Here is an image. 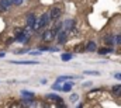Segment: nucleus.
Instances as JSON below:
<instances>
[{
	"instance_id": "7ed1b4c3",
	"label": "nucleus",
	"mask_w": 121,
	"mask_h": 108,
	"mask_svg": "<svg viewBox=\"0 0 121 108\" xmlns=\"http://www.w3.org/2000/svg\"><path fill=\"white\" fill-rule=\"evenodd\" d=\"M60 14H62V10H60L59 7H52L51 10H49V17H51V20H58L60 17Z\"/></svg>"
},
{
	"instance_id": "20e7f679",
	"label": "nucleus",
	"mask_w": 121,
	"mask_h": 108,
	"mask_svg": "<svg viewBox=\"0 0 121 108\" xmlns=\"http://www.w3.org/2000/svg\"><path fill=\"white\" fill-rule=\"evenodd\" d=\"M56 37H58V42H59L60 45H63V44H65V42L68 41V31L62 28L59 32L56 34Z\"/></svg>"
},
{
	"instance_id": "a878e982",
	"label": "nucleus",
	"mask_w": 121,
	"mask_h": 108,
	"mask_svg": "<svg viewBox=\"0 0 121 108\" xmlns=\"http://www.w3.org/2000/svg\"><path fill=\"white\" fill-rule=\"evenodd\" d=\"M24 52H27V49H20V51H17V54H24Z\"/></svg>"
},
{
	"instance_id": "f8f14e48",
	"label": "nucleus",
	"mask_w": 121,
	"mask_h": 108,
	"mask_svg": "<svg viewBox=\"0 0 121 108\" xmlns=\"http://www.w3.org/2000/svg\"><path fill=\"white\" fill-rule=\"evenodd\" d=\"M111 91H113V94H114L116 97H121V84L114 86V87L111 88Z\"/></svg>"
},
{
	"instance_id": "dca6fc26",
	"label": "nucleus",
	"mask_w": 121,
	"mask_h": 108,
	"mask_svg": "<svg viewBox=\"0 0 121 108\" xmlns=\"http://www.w3.org/2000/svg\"><path fill=\"white\" fill-rule=\"evenodd\" d=\"M70 79H72V76H59V77L56 79V81H55V83H63V81L70 80Z\"/></svg>"
},
{
	"instance_id": "2eb2a0df",
	"label": "nucleus",
	"mask_w": 121,
	"mask_h": 108,
	"mask_svg": "<svg viewBox=\"0 0 121 108\" xmlns=\"http://www.w3.org/2000/svg\"><path fill=\"white\" fill-rule=\"evenodd\" d=\"M113 45H121V34L113 35Z\"/></svg>"
},
{
	"instance_id": "bb28decb",
	"label": "nucleus",
	"mask_w": 121,
	"mask_h": 108,
	"mask_svg": "<svg viewBox=\"0 0 121 108\" xmlns=\"http://www.w3.org/2000/svg\"><path fill=\"white\" fill-rule=\"evenodd\" d=\"M4 56H6V54H4V52H0V58H4Z\"/></svg>"
},
{
	"instance_id": "aec40b11",
	"label": "nucleus",
	"mask_w": 121,
	"mask_h": 108,
	"mask_svg": "<svg viewBox=\"0 0 121 108\" xmlns=\"http://www.w3.org/2000/svg\"><path fill=\"white\" fill-rule=\"evenodd\" d=\"M69 100H70L72 103H76V101L79 100V94H76V93H73V94L70 96V98H69Z\"/></svg>"
},
{
	"instance_id": "6e6552de",
	"label": "nucleus",
	"mask_w": 121,
	"mask_h": 108,
	"mask_svg": "<svg viewBox=\"0 0 121 108\" xmlns=\"http://www.w3.org/2000/svg\"><path fill=\"white\" fill-rule=\"evenodd\" d=\"M10 63H14V65H37V60H11Z\"/></svg>"
},
{
	"instance_id": "9b49d317",
	"label": "nucleus",
	"mask_w": 121,
	"mask_h": 108,
	"mask_svg": "<svg viewBox=\"0 0 121 108\" xmlns=\"http://www.w3.org/2000/svg\"><path fill=\"white\" fill-rule=\"evenodd\" d=\"M47 98L51 100V101H54V103H59V101H62V98H60L59 96H56V94H48Z\"/></svg>"
},
{
	"instance_id": "412c9836",
	"label": "nucleus",
	"mask_w": 121,
	"mask_h": 108,
	"mask_svg": "<svg viewBox=\"0 0 121 108\" xmlns=\"http://www.w3.org/2000/svg\"><path fill=\"white\" fill-rule=\"evenodd\" d=\"M10 1H11V6H13V4H14V6H20L24 0H10Z\"/></svg>"
},
{
	"instance_id": "4468645a",
	"label": "nucleus",
	"mask_w": 121,
	"mask_h": 108,
	"mask_svg": "<svg viewBox=\"0 0 121 108\" xmlns=\"http://www.w3.org/2000/svg\"><path fill=\"white\" fill-rule=\"evenodd\" d=\"M60 59H62L63 62H69V60L73 59V55L72 54H63V55H60Z\"/></svg>"
},
{
	"instance_id": "39448f33",
	"label": "nucleus",
	"mask_w": 121,
	"mask_h": 108,
	"mask_svg": "<svg viewBox=\"0 0 121 108\" xmlns=\"http://www.w3.org/2000/svg\"><path fill=\"white\" fill-rule=\"evenodd\" d=\"M72 88H73V83H72V81H69V80L63 81V84L60 86V90H62L63 93H69Z\"/></svg>"
},
{
	"instance_id": "0eeeda50",
	"label": "nucleus",
	"mask_w": 121,
	"mask_h": 108,
	"mask_svg": "<svg viewBox=\"0 0 121 108\" xmlns=\"http://www.w3.org/2000/svg\"><path fill=\"white\" fill-rule=\"evenodd\" d=\"M35 18H37V17H35V14H34V13H28V14H27V21H26V23H27V27L32 28V24H34Z\"/></svg>"
},
{
	"instance_id": "f3484780",
	"label": "nucleus",
	"mask_w": 121,
	"mask_h": 108,
	"mask_svg": "<svg viewBox=\"0 0 121 108\" xmlns=\"http://www.w3.org/2000/svg\"><path fill=\"white\" fill-rule=\"evenodd\" d=\"M113 49L111 48H101V49H99V54L100 55H106V54H110Z\"/></svg>"
},
{
	"instance_id": "9d476101",
	"label": "nucleus",
	"mask_w": 121,
	"mask_h": 108,
	"mask_svg": "<svg viewBox=\"0 0 121 108\" xmlns=\"http://www.w3.org/2000/svg\"><path fill=\"white\" fill-rule=\"evenodd\" d=\"M86 51H89V52H94L96 49H97V45H96V42H93V41H90V42H87V45H86V48H85Z\"/></svg>"
},
{
	"instance_id": "1a4fd4ad",
	"label": "nucleus",
	"mask_w": 121,
	"mask_h": 108,
	"mask_svg": "<svg viewBox=\"0 0 121 108\" xmlns=\"http://www.w3.org/2000/svg\"><path fill=\"white\" fill-rule=\"evenodd\" d=\"M63 27H65V29L69 32L72 28L75 27V20H66V21L63 23Z\"/></svg>"
},
{
	"instance_id": "ddd939ff",
	"label": "nucleus",
	"mask_w": 121,
	"mask_h": 108,
	"mask_svg": "<svg viewBox=\"0 0 121 108\" xmlns=\"http://www.w3.org/2000/svg\"><path fill=\"white\" fill-rule=\"evenodd\" d=\"M104 42L107 44V45H113V35L111 34H107V35H104Z\"/></svg>"
},
{
	"instance_id": "a211bd4d",
	"label": "nucleus",
	"mask_w": 121,
	"mask_h": 108,
	"mask_svg": "<svg viewBox=\"0 0 121 108\" xmlns=\"http://www.w3.org/2000/svg\"><path fill=\"white\" fill-rule=\"evenodd\" d=\"M21 96H23V97H34V93L27 91V90H23V91H21Z\"/></svg>"
},
{
	"instance_id": "f257e3e1",
	"label": "nucleus",
	"mask_w": 121,
	"mask_h": 108,
	"mask_svg": "<svg viewBox=\"0 0 121 108\" xmlns=\"http://www.w3.org/2000/svg\"><path fill=\"white\" fill-rule=\"evenodd\" d=\"M56 29H47V31H44L42 34H41V37H42V39L45 41V42H51L55 37H56Z\"/></svg>"
},
{
	"instance_id": "f03ea898",
	"label": "nucleus",
	"mask_w": 121,
	"mask_h": 108,
	"mask_svg": "<svg viewBox=\"0 0 121 108\" xmlns=\"http://www.w3.org/2000/svg\"><path fill=\"white\" fill-rule=\"evenodd\" d=\"M51 23V17H49V13H44L41 17H39V31L42 28H45L47 25H49Z\"/></svg>"
},
{
	"instance_id": "6ab92c4d",
	"label": "nucleus",
	"mask_w": 121,
	"mask_h": 108,
	"mask_svg": "<svg viewBox=\"0 0 121 108\" xmlns=\"http://www.w3.org/2000/svg\"><path fill=\"white\" fill-rule=\"evenodd\" d=\"M85 75H91V76H99L100 73L97 70H85Z\"/></svg>"
},
{
	"instance_id": "5701e85b",
	"label": "nucleus",
	"mask_w": 121,
	"mask_h": 108,
	"mask_svg": "<svg viewBox=\"0 0 121 108\" xmlns=\"http://www.w3.org/2000/svg\"><path fill=\"white\" fill-rule=\"evenodd\" d=\"M31 55L32 56H37V55H41V51L38 49V51H34V52H31Z\"/></svg>"
},
{
	"instance_id": "b1692460",
	"label": "nucleus",
	"mask_w": 121,
	"mask_h": 108,
	"mask_svg": "<svg viewBox=\"0 0 121 108\" xmlns=\"http://www.w3.org/2000/svg\"><path fill=\"white\" fill-rule=\"evenodd\" d=\"M91 86V81H86V83H83V87H90Z\"/></svg>"
},
{
	"instance_id": "4be33fe9",
	"label": "nucleus",
	"mask_w": 121,
	"mask_h": 108,
	"mask_svg": "<svg viewBox=\"0 0 121 108\" xmlns=\"http://www.w3.org/2000/svg\"><path fill=\"white\" fill-rule=\"evenodd\" d=\"M52 90H55V91H59V90H60V83H55V84L52 86Z\"/></svg>"
},
{
	"instance_id": "423d86ee",
	"label": "nucleus",
	"mask_w": 121,
	"mask_h": 108,
	"mask_svg": "<svg viewBox=\"0 0 121 108\" xmlns=\"http://www.w3.org/2000/svg\"><path fill=\"white\" fill-rule=\"evenodd\" d=\"M11 7V1L10 0H0V11H6Z\"/></svg>"
},
{
	"instance_id": "393cba45",
	"label": "nucleus",
	"mask_w": 121,
	"mask_h": 108,
	"mask_svg": "<svg viewBox=\"0 0 121 108\" xmlns=\"http://www.w3.org/2000/svg\"><path fill=\"white\" fill-rule=\"evenodd\" d=\"M114 77H116L117 80H121V73H116V75H114Z\"/></svg>"
}]
</instances>
